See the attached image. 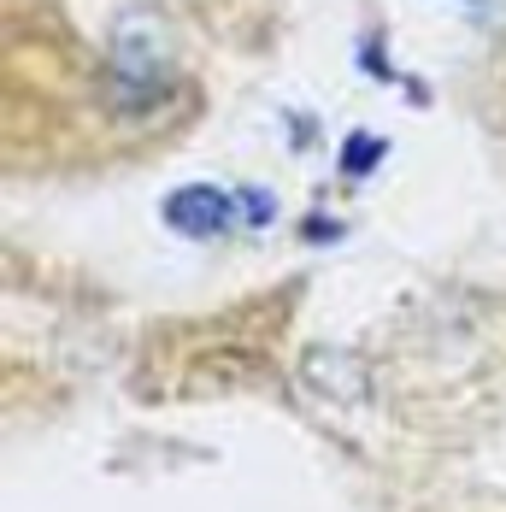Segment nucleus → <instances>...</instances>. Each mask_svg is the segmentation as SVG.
<instances>
[{"instance_id": "nucleus-1", "label": "nucleus", "mask_w": 506, "mask_h": 512, "mask_svg": "<svg viewBox=\"0 0 506 512\" xmlns=\"http://www.w3.org/2000/svg\"><path fill=\"white\" fill-rule=\"evenodd\" d=\"M165 224L177 236H224L236 224V201L212 183H183L171 201H165Z\"/></svg>"}, {"instance_id": "nucleus-2", "label": "nucleus", "mask_w": 506, "mask_h": 512, "mask_svg": "<svg viewBox=\"0 0 506 512\" xmlns=\"http://www.w3.org/2000/svg\"><path fill=\"white\" fill-rule=\"evenodd\" d=\"M301 377L318 389V395H336V401H365L371 389H377V377H371V365L359 354H342V348H312L301 359Z\"/></svg>"}, {"instance_id": "nucleus-3", "label": "nucleus", "mask_w": 506, "mask_h": 512, "mask_svg": "<svg viewBox=\"0 0 506 512\" xmlns=\"http://www.w3.org/2000/svg\"><path fill=\"white\" fill-rule=\"evenodd\" d=\"M383 159V142L377 136H354V154H342V171H371Z\"/></svg>"}]
</instances>
